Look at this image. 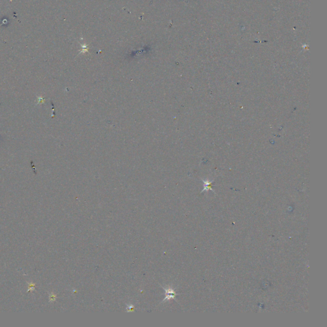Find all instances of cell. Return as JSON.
<instances>
[{
    "instance_id": "cell-1",
    "label": "cell",
    "mask_w": 327,
    "mask_h": 327,
    "mask_svg": "<svg viewBox=\"0 0 327 327\" xmlns=\"http://www.w3.org/2000/svg\"><path fill=\"white\" fill-rule=\"evenodd\" d=\"M165 291H166V298L165 300L164 301H165L166 300H169V299H171V298H174L175 297V293L173 290L171 288H169V289H165Z\"/></svg>"
}]
</instances>
